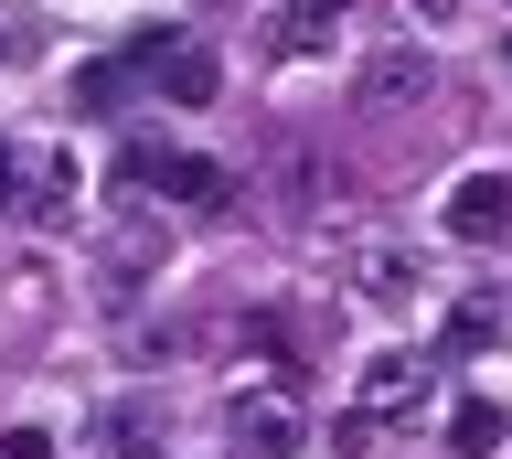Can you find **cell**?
<instances>
[{
	"mask_svg": "<svg viewBox=\"0 0 512 459\" xmlns=\"http://www.w3.org/2000/svg\"><path fill=\"white\" fill-rule=\"evenodd\" d=\"M352 289L374 299V310H416V289H427V278H416V257H406V246L363 235V246H352Z\"/></svg>",
	"mask_w": 512,
	"mask_h": 459,
	"instance_id": "cell-7",
	"label": "cell"
},
{
	"mask_svg": "<svg viewBox=\"0 0 512 459\" xmlns=\"http://www.w3.org/2000/svg\"><path fill=\"white\" fill-rule=\"evenodd\" d=\"M502 54H512V43H502Z\"/></svg>",
	"mask_w": 512,
	"mask_h": 459,
	"instance_id": "cell-15",
	"label": "cell"
},
{
	"mask_svg": "<svg viewBox=\"0 0 512 459\" xmlns=\"http://www.w3.org/2000/svg\"><path fill=\"white\" fill-rule=\"evenodd\" d=\"M11 214H22V225H75V150H32L22 161V203H11Z\"/></svg>",
	"mask_w": 512,
	"mask_h": 459,
	"instance_id": "cell-6",
	"label": "cell"
},
{
	"mask_svg": "<svg viewBox=\"0 0 512 459\" xmlns=\"http://www.w3.org/2000/svg\"><path fill=\"white\" fill-rule=\"evenodd\" d=\"M139 75H160V97H171V107H214V97H224V54H214L203 33L139 43Z\"/></svg>",
	"mask_w": 512,
	"mask_h": 459,
	"instance_id": "cell-3",
	"label": "cell"
},
{
	"mask_svg": "<svg viewBox=\"0 0 512 459\" xmlns=\"http://www.w3.org/2000/svg\"><path fill=\"white\" fill-rule=\"evenodd\" d=\"M224 427H235V459H299V395L278 385V374H246L235 385V406H224Z\"/></svg>",
	"mask_w": 512,
	"mask_h": 459,
	"instance_id": "cell-2",
	"label": "cell"
},
{
	"mask_svg": "<svg viewBox=\"0 0 512 459\" xmlns=\"http://www.w3.org/2000/svg\"><path fill=\"white\" fill-rule=\"evenodd\" d=\"M22 161H32L22 139H0V203H22Z\"/></svg>",
	"mask_w": 512,
	"mask_h": 459,
	"instance_id": "cell-12",
	"label": "cell"
},
{
	"mask_svg": "<svg viewBox=\"0 0 512 459\" xmlns=\"http://www.w3.org/2000/svg\"><path fill=\"white\" fill-rule=\"evenodd\" d=\"M416 97H427V54L416 43H384L374 65H363V107L384 118V107H416Z\"/></svg>",
	"mask_w": 512,
	"mask_h": 459,
	"instance_id": "cell-8",
	"label": "cell"
},
{
	"mask_svg": "<svg viewBox=\"0 0 512 459\" xmlns=\"http://www.w3.org/2000/svg\"><path fill=\"white\" fill-rule=\"evenodd\" d=\"M128 182H139V193H182V203H203V214L235 203V171L224 161H171V150H150V139L128 150Z\"/></svg>",
	"mask_w": 512,
	"mask_h": 459,
	"instance_id": "cell-5",
	"label": "cell"
},
{
	"mask_svg": "<svg viewBox=\"0 0 512 459\" xmlns=\"http://www.w3.org/2000/svg\"><path fill=\"white\" fill-rule=\"evenodd\" d=\"M0 459H54V438H43V427H11V438H0Z\"/></svg>",
	"mask_w": 512,
	"mask_h": 459,
	"instance_id": "cell-13",
	"label": "cell"
},
{
	"mask_svg": "<svg viewBox=\"0 0 512 459\" xmlns=\"http://www.w3.org/2000/svg\"><path fill=\"white\" fill-rule=\"evenodd\" d=\"M342 11H352V0H288V11H278V54H320Z\"/></svg>",
	"mask_w": 512,
	"mask_h": 459,
	"instance_id": "cell-9",
	"label": "cell"
},
{
	"mask_svg": "<svg viewBox=\"0 0 512 459\" xmlns=\"http://www.w3.org/2000/svg\"><path fill=\"white\" fill-rule=\"evenodd\" d=\"M118 86H128V65H86V75H75V107H107Z\"/></svg>",
	"mask_w": 512,
	"mask_h": 459,
	"instance_id": "cell-11",
	"label": "cell"
},
{
	"mask_svg": "<svg viewBox=\"0 0 512 459\" xmlns=\"http://www.w3.org/2000/svg\"><path fill=\"white\" fill-rule=\"evenodd\" d=\"M416 406H427V363L416 353H374L363 374H352V417L331 427V449H363L374 427H406Z\"/></svg>",
	"mask_w": 512,
	"mask_h": 459,
	"instance_id": "cell-1",
	"label": "cell"
},
{
	"mask_svg": "<svg viewBox=\"0 0 512 459\" xmlns=\"http://www.w3.org/2000/svg\"><path fill=\"white\" fill-rule=\"evenodd\" d=\"M448 438H459V459H491V449H502V406H491V395H470V406L448 417Z\"/></svg>",
	"mask_w": 512,
	"mask_h": 459,
	"instance_id": "cell-10",
	"label": "cell"
},
{
	"mask_svg": "<svg viewBox=\"0 0 512 459\" xmlns=\"http://www.w3.org/2000/svg\"><path fill=\"white\" fill-rule=\"evenodd\" d=\"M448 11H459V0H427V22H448Z\"/></svg>",
	"mask_w": 512,
	"mask_h": 459,
	"instance_id": "cell-14",
	"label": "cell"
},
{
	"mask_svg": "<svg viewBox=\"0 0 512 459\" xmlns=\"http://www.w3.org/2000/svg\"><path fill=\"white\" fill-rule=\"evenodd\" d=\"M438 225L459 235V246H502V235H512V171H459Z\"/></svg>",
	"mask_w": 512,
	"mask_h": 459,
	"instance_id": "cell-4",
	"label": "cell"
}]
</instances>
